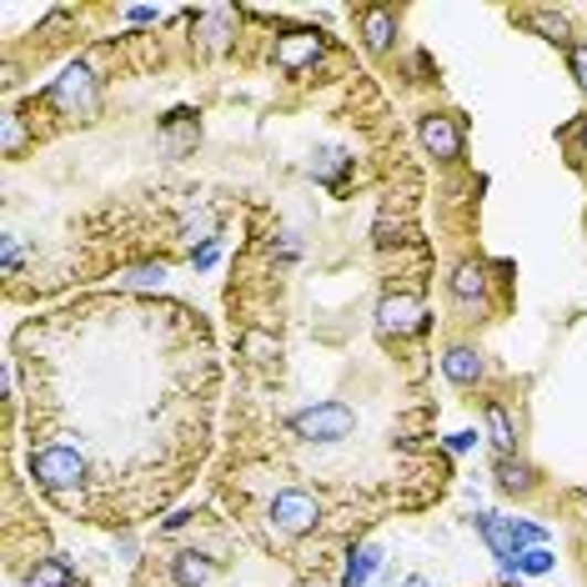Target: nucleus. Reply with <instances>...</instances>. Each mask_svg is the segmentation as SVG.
Listing matches in <instances>:
<instances>
[{"mask_svg":"<svg viewBox=\"0 0 587 587\" xmlns=\"http://www.w3.org/2000/svg\"><path fill=\"white\" fill-rule=\"evenodd\" d=\"M286 437H296L302 447H342L347 437H357V407L342 397H322L286 422Z\"/></svg>","mask_w":587,"mask_h":587,"instance_id":"f03ea898","label":"nucleus"},{"mask_svg":"<svg viewBox=\"0 0 587 587\" xmlns=\"http://www.w3.org/2000/svg\"><path fill=\"white\" fill-rule=\"evenodd\" d=\"M567 71H573V81L587 91V35H577V45L567 51Z\"/></svg>","mask_w":587,"mask_h":587,"instance_id":"a211bd4d","label":"nucleus"},{"mask_svg":"<svg viewBox=\"0 0 587 587\" xmlns=\"http://www.w3.org/2000/svg\"><path fill=\"white\" fill-rule=\"evenodd\" d=\"M25 587H76V573L65 557H41V563L25 573Z\"/></svg>","mask_w":587,"mask_h":587,"instance_id":"2eb2a0df","label":"nucleus"},{"mask_svg":"<svg viewBox=\"0 0 587 587\" xmlns=\"http://www.w3.org/2000/svg\"><path fill=\"white\" fill-rule=\"evenodd\" d=\"M402 587H432V583H427V577H417V573H412V577H407Z\"/></svg>","mask_w":587,"mask_h":587,"instance_id":"412c9836","label":"nucleus"},{"mask_svg":"<svg viewBox=\"0 0 587 587\" xmlns=\"http://www.w3.org/2000/svg\"><path fill=\"white\" fill-rule=\"evenodd\" d=\"M512 25H522V31L543 35L547 45H557V51H573L577 45V31H573V11H563V6H522V11H507Z\"/></svg>","mask_w":587,"mask_h":587,"instance_id":"423d86ee","label":"nucleus"},{"mask_svg":"<svg viewBox=\"0 0 587 587\" xmlns=\"http://www.w3.org/2000/svg\"><path fill=\"white\" fill-rule=\"evenodd\" d=\"M161 136L171 141V151H176V156L191 151L196 136H201V126H196V111H171V116L161 120Z\"/></svg>","mask_w":587,"mask_h":587,"instance_id":"4468645a","label":"nucleus"},{"mask_svg":"<svg viewBox=\"0 0 587 587\" xmlns=\"http://www.w3.org/2000/svg\"><path fill=\"white\" fill-rule=\"evenodd\" d=\"M517 567H522V573H547V567H553V553L533 547V553H522V557H517Z\"/></svg>","mask_w":587,"mask_h":587,"instance_id":"aec40b11","label":"nucleus"},{"mask_svg":"<svg viewBox=\"0 0 587 587\" xmlns=\"http://www.w3.org/2000/svg\"><path fill=\"white\" fill-rule=\"evenodd\" d=\"M492 282H507V276H488V261L468 256L452 276H447V302H452V312L462 316V322H482V316H488Z\"/></svg>","mask_w":587,"mask_h":587,"instance_id":"20e7f679","label":"nucleus"},{"mask_svg":"<svg viewBox=\"0 0 587 587\" xmlns=\"http://www.w3.org/2000/svg\"><path fill=\"white\" fill-rule=\"evenodd\" d=\"M482 422H488V437H492V447H497V452H517V427H512L507 407H502L497 397H488V402H482Z\"/></svg>","mask_w":587,"mask_h":587,"instance_id":"ddd939ff","label":"nucleus"},{"mask_svg":"<svg viewBox=\"0 0 587 587\" xmlns=\"http://www.w3.org/2000/svg\"><path fill=\"white\" fill-rule=\"evenodd\" d=\"M442 377L452 381V387L472 391V387L488 381V357H482L478 347H447L442 352Z\"/></svg>","mask_w":587,"mask_h":587,"instance_id":"9d476101","label":"nucleus"},{"mask_svg":"<svg viewBox=\"0 0 587 587\" xmlns=\"http://www.w3.org/2000/svg\"><path fill=\"white\" fill-rule=\"evenodd\" d=\"M322 517H326V502L316 497L312 488H302V482L276 488L272 502H266V527H272V537H282V543L316 533V527H322Z\"/></svg>","mask_w":587,"mask_h":587,"instance_id":"7ed1b4c3","label":"nucleus"},{"mask_svg":"<svg viewBox=\"0 0 587 587\" xmlns=\"http://www.w3.org/2000/svg\"><path fill=\"white\" fill-rule=\"evenodd\" d=\"M31 136H35V130H25V116H21V111H11V116H6V156H21Z\"/></svg>","mask_w":587,"mask_h":587,"instance_id":"f3484780","label":"nucleus"},{"mask_svg":"<svg viewBox=\"0 0 587 587\" xmlns=\"http://www.w3.org/2000/svg\"><path fill=\"white\" fill-rule=\"evenodd\" d=\"M91 357L81 402L25 397V472L51 507L126 527L161 512L211 447L217 352L201 312L156 296L71 306Z\"/></svg>","mask_w":587,"mask_h":587,"instance_id":"f257e3e1","label":"nucleus"},{"mask_svg":"<svg viewBox=\"0 0 587 587\" xmlns=\"http://www.w3.org/2000/svg\"><path fill=\"white\" fill-rule=\"evenodd\" d=\"M371 567H377V553H371V547H352V553H347V567H342V583H347V587L367 583Z\"/></svg>","mask_w":587,"mask_h":587,"instance_id":"dca6fc26","label":"nucleus"},{"mask_svg":"<svg viewBox=\"0 0 587 587\" xmlns=\"http://www.w3.org/2000/svg\"><path fill=\"white\" fill-rule=\"evenodd\" d=\"M417 141L437 161H462L468 156V120L452 111H427V116H417Z\"/></svg>","mask_w":587,"mask_h":587,"instance_id":"39448f33","label":"nucleus"},{"mask_svg":"<svg viewBox=\"0 0 587 587\" xmlns=\"http://www.w3.org/2000/svg\"><path fill=\"white\" fill-rule=\"evenodd\" d=\"M211 573H217V557H207V553H176L171 557L176 587H207Z\"/></svg>","mask_w":587,"mask_h":587,"instance_id":"f8f14e48","label":"nucleus"},{"mask_svg":"<svg viewBox=\"0 0 587 587\" xmlns=\"http://www.w3.org/2000/svg\"><path fill=\"white\" fill-rule=\"evenodd\" d=\"M326 35L322 31H286L282 41H276V65H282L286 76H306L316 61L326 55Z\"/></svg>","mask_w":587,"mask_h":587,"instance_id":"6e6552de","label":"nucleus"},{"mask_svg":"<svg viewBox=\"0 0 587 587\" xmlns=\"http://www.w3.org/2000/svg\"><path fill=\"white\" fill-rule=\"evenodd\" d=\"M352 21H357V35H361V45H367L371 55L391 51V41H397V11L361 6V11H352Z\"/></svg>","mask_w":587,"mask_h":587,"instance_id":"9b49d317","label":"nucleus"},{"mask_svg":"<svg viewBox=\"0 0 587 587\" xmlns=\"http://www.w3.org/2000/svg\"><path fill=\"white\" fill-rule=\"evenodd\" d=\"M563 141L577 146V156H587V116H577L573 126H563Z\"/></svg>","mask_w":587,"mask_h":587,"instance_id":"6ab92c4d","label":"nucleus"},{"mask_svg":"<svg viewBox=\"0 0 587 587\" xmlns=\"http://www.w3.org/2000/svg\"><path fill=\"white\" fill-rule=\"evenodd\" d=\"M472 527H478L482 533V543L492 547V557H497V563H517V547H522V537H527V543H537V527H522V522H507V517H492V512H482V517H472Z\"/></svg>","mask_w":587,"mask_h":587,"instance_id":"0eeeda50","label":"nucleus"},{"mask_svg":"<svg viewBox=\"0 0 587 587\" xmlns=\"http://www.w3.org/2000/svg\"><path fill=\"white\" fill-rule=\"evenodd\" d=\"M492 478H497V492H507V497H533V492L543 488V472H537L533 462H522L517 452H497Z\"/></svg>","mask_w":587,"mask_h":587,"instance_id":"1a4fd4ad","label":"nucleus"}]
</instances>
